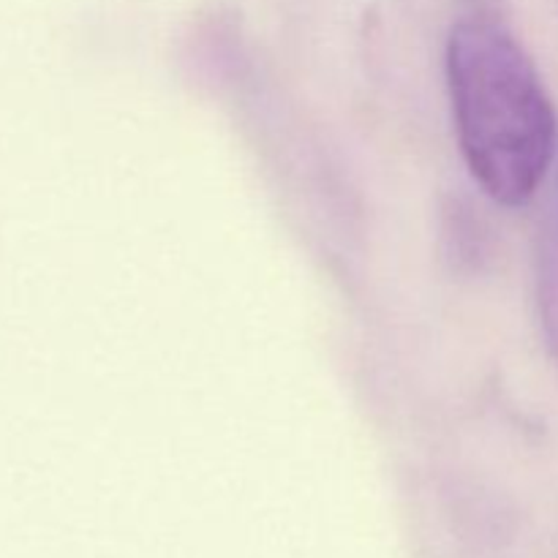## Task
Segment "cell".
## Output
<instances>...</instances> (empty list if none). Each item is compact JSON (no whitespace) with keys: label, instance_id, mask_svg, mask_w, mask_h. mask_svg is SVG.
<instances>
[{"label":"cell","instance_id":"obj_1","mask_svg":"<svg viewBox=\"0 0 558 558\" xmlns=\"http://www.w3.org/2000/svg\"><path fill=\"white\" fill-rule=\"evenodd\" d=\"M458 145L480 189L505 207L534 199L556 153V112L537 65L494 20H461L447 38Z\"/></svg>","mask_w":558,"mask_h":558}]
</instances>
